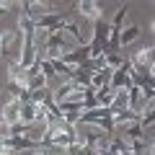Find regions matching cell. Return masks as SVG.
I'll return each instance as SVG.
<instances>
[{"label": "cell", "mask_w": 155, "mask_h": 155, "mask_svg": "<svg viewBox=\"0 0 155 155\" xmlns=\"http://www.w3.org/2000/svg\"><path fill=\"white\" fill-rule=\"evenodd\" d=\"M75 8H78V13L83 18H88L91 23L104 21V8H101L98 0H80V3H75Z\"/></svg>", "instance_id": "obj_1"}, {"label": "cell", "mask_w": 155, "mask_h": 155, "mask_svg": "<svg viewBox=\"0 0 155 155\" xmlns=\"http://www.w3.org/2000/svg\"><path fill=\"white\" fill-rule=\"evenodd\" d=\"M21 101L18 98H11V96H5V104H3V109H0V116H3V122H8L13 127V124L21 122Z\"/></svg>", "instance_id": "obj_2"}, {"label": "cell", "mask_w": 155, "mask_h": 155, "mask_svg": "<svg viewBox=\"0 0 155 155\" xmlns=\"http://www.w3.org/2000/svg\"><path fill=\"white\" fill-rule=\"evenodd\" d=\"M83 104H70V101H65V104H60V114L65 122L70 124H80V116H83Z\"/></svg>", "instance_id": "obj_3"}, {"label": "cell", "mask_w": 155, "mask_h": 155, "mask_svg": "<svg viewBox=\"0 0 155 155\" xmlns=\"http://www.w3.org/2000/svg\"><path fill=\"white\" fill-rule=\"evenodd\" d=\"M62 31H65L67 36H72L80 47H83V44H88V41L83 39V28H80V23H78L75 18H70V16H67V21H65V26H62Z\"/></svg>", "instance_id": "obj_4"}, {"label": "cell", "mask_w": 155, "mask_h": 155, "mask_svg": "<svg viewBox=\"0 0 155 155\" xmlns=\"http://www.w3.org/2000/svg\"><path fill=\"white\" fill-rule=\"evenodd\" d=\"M140 124H142L145 129H147L150 124H155V96L150 101H145V106L140 109Z\"/></svg>", "instance_id": "obj_5"}, {"label": "cell", "mask_w": 155, "mask_h": 155, "mask_svg": "<svg viewBox=\"0 0 155 155\" xmlns=\"http://www.w3.org/2000/svg\"><path fill=\"white\" fill-rule=\"evenodd\" d=\"M137 36H140V26H137V23H129V26H124V28H122L119 44H122V47H127V44H132V41H134Z\"/></svg>", "instance_id": "obj_6"}, {"label": "cell", "mask_w": 155, "mask_h": 155, "mask_svg": "<svg viewBox=\"0 0 155 155\" xmlns=\"http://www.w3.org/2000/svg\"><path fill=\"white\" fill-rule=\"evenodd\" d=\"M124 65V57L119 54V52H109V54H106V67H109V70H116V67H122Z\"/></svg>", "instance_id": "obj_7"}, {"label": "cell", "mask_w": 155, "mask_h": 155, "mask_svg": "<svg viewBox=\"0 0 155 155\" xmlns=\"http://www.w3.org/2000/svg\"><path fill=\"white\" fill-rule=\"evenodd\" d=\"M8 11H11V3H0V16H5Z\"/></svg>", "instance_id": "obj_8"}, {"label": "cell", "mask_w": 155, "mask_h": 155, "mask_svg": "<svg viewBox=\"0 0 155 155\" xmlns=\"http://www.w3.org/2000/svg\"><path fill=\"white\" fill-rule=\"evenodd\" d=\"M150 78H155V65H153V67H150Z\"/></svg>", "instance_id": "obj_9"}]
</instances>
